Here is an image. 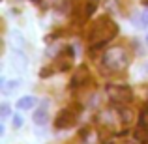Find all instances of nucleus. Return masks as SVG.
Returning a JSON list of instances; mask_svg holds the SVG:
<instances>
[{
  "label": "nucleus",
  "instance_id": "obj_2",
  "mask_svg": "<svg viewBox=\"0 0 148 144\" xmlns=\"http://www.w3.org/2000/svg\"><path fill=\"white\" fill-rule=\"evenodd\" d=\"M103 64L107 66L109 69H114V71H120L127 66V54L124 49L120 47H112L105 51V56H103Z\"/></svg>",
  "mask_w": 148,
  "mask_h": 144
},
{
  "label": "nucleus",
  "instance_id": "obj_6",
  "mask_svg": "<svg viewBox=\"0 0 148 144\" xmlns=\"http://www.w3.org/2000/svg\"><path fill=\"white\" fill-rule=\"evenodd\" d=\"M34 105H36V97H32V96L21 97V99L17 101V109H23V111H28V109H32Z\"/></svg>",
  "mask_w": 148,
  "mask_h": 144
},
{
  "label": "nucleus",
  "instance_id": "obj_15",
  "mask_svg": "<svg viewBox=\"0 0 148 144\" xmlns=\"http://www.w3.org/2000/svg\"><path fill=\"white\" fill-rule=\"evenodd\" d=\"M146 43H148V36H146Z\"/></svg>",
  "mask_w": 148,
  "mask_h": 144
},
{
  "label": "nucleus",
  "instance_id": "obj_1",
  "mask_svg": "<svg viewBox=\"0 0 148 144\" xmlns=\"http://www.w3.org/2000/svg\"><path fill=\"white\" fill-rule=\"evenodd\" d=\"M118 32V26H116L114 21L111 19H99L90 30V36H88V43H90L92 49H98L101 45H105L107 41H111L112 38Z\"/></svg>",
  "mask_w": 148,
  "mask_h": 144
},
{
  "label": "nucleus",
  "instance_id": "obj_7",
  "mask_svg": "<svg viewBox=\"0 0 148 144\" xmlns=\"http://www.w3.org/2000/svg\"><path fill=\"white\" fill-rule=\"evenodd\" d=\"M135 141H139V142H143V144L148 142V127H145L143 124L135 129Z\"/></svg>",
  "mask_w": 148,
  "mask_h": 144
},
{
  "label": "nucleus",
  "instance_id": "obj_9",
  "mask_svg": "<svg viewBox=\"0 0 148 144\" xmlns=\"http://www.w3.org/2000/svg\"><path fill=\"white\" fill-rule=\"evenodd\" d=\"M84 81H86V69L83 68V69H81V75L73 79V84H75V86H79V84H83Z\"/></svg>",
  "mask_w": 148,
  "mask_h": 144
},
{
  "label": "nucleus",
  "instance_id": "obj_3",
  "mask_svg": "<svg viewBox=\"0 0 148 144\" xmlns=\"http://www.w3.org/2000/svg\"><path fill=\"white\" fill-rule=\"evenodd\" d=\"M107 94L109 99L116 105H126L133 99V94L127 86H118V84H109L107 86Z\"/></svg>",
  "mask_w": 148,
  "mask_h": 144
},
{
  "label": "nucleus",
  "instance_id": "obj_8",
  "mask_svg": "<svg viewBox=\"0 0 148 144\" xmlns=\"http://www.w3.org/2000/svg\"><path fill=\"white\" fill-rule=\"evenodd\" d=\"M137 19H139V21H137V26H141V28H143V26H146V25H148V8H146L145 11H143L141 15H139Z\"/></svg>",
  "mask_w": 148,
  "mask_h": 144
},
{
  "label": "nucleus",
  "instance_id": "obj_5",
  "mask_svg": "<svg viewBox=\"0 0 148 144\" xmlns=\"http://www.w3.org/2000/svg\"><path fill=\"white\" fill-rule=\"evenodd\" d=\"M32 118H34V122H36L38 126L45 124V120H47V105H45V103L41 105V107L38 109L36 112H34V116H32Z\"/></svg>",
  "mask_w": 148,
  "mask_h": 144
},
{
  "label": "nucleus",
  "instance_id": "obj_11",
  "mask_svg": "<svg viewBox=\"0 0 148 144\" xmlns=\"http://www.w3.org/2000/svg\"><path fill=\"white\" fill-rule=\"evenodd\" d=\"M8 114H10V105L4 103V105H2V118H6Z\"/></svg>",
  "mask_w": 148,
  "mask_h": 144
},
{
  "label": "nucleus",
  "instance_id": "obj_13",
  "mask_svg": "<svg viewBox=\"0 0 148 144\" xmlns=\"http://www.w3.org/2000/svg\"><path fill=\"white\" fill-rule=\"evenodd\" d=\"M17 86H19V83H13V81L6 84V88H8V90H13V88H17Z\"/></svg>",
  "mask_w": 148,
  "mask_h": 144
},
{
  "label": "nucleus",
  "instance_id": "obj_16",
  "mask_svg": "<svg viewBox=\"0 0 148 144\" xmlns=\"http://www.w3.org/2000/svg\"><path fill=\"white\" fill-rule=\"evenodd\" d=\"M34 2H40V0H34Z\"/></svg>",
  "mask_w": 148,
  "mask_h": 144
},
{
  "label": "nucleus",
  "instance_id": "obj_10",
  "mask_svg": "<svg viewBox=\"0 0 148 144\" xmlns=\"http://www.w3.org/2000/svg\"><path fill=\"white\" fill-rule=\"evenodd\" d=\"M21 126H23V118H21L19 114H15V116H13V127H15V129H19Z\"/></svg>",
  "mask_w": 148,
  "mask_h": 144
},
{
  "label": "nucleus",
  "instance_id": "obj_4",
  "mask_svg": "<svg viewBox=\"0 0 148 144\" xmlns=\"http://www.w3.org/2000/svg\"><path fill=\"white\" fill-rule=\"evenodd\" d=\"M77 116H79V111H73V109H64V111L56 116V124H54V126H56L58 129H68V127L75 126Z\"/></svg>",
  "mask_w": 148,
  "mask_h": 144
},
{
  "label": "nucleus",
  "instance_id": "obj_12",
  "mask_svg": "<svg viewBox=\"0 0 148 144\" xmlns=\"http://www.w3.org/2000/svg\"><path fill=\"white\" fill-rule=\"evenodd\" d=\"M94 10H96V4L90 2V4L86 6V15H92V13H94Z\"/></svg>",
  "mask_w": 148,
  "mask_h": 144
},
{
  "label": "nucleus",
  "instance_id": "obj_14",
  "mask_svg": "<svg viewBox=\"0 0 148 144\" xmlns=\"http://www.w3.org/2000/svg\"><path fill=\"white\" fill-rule=\"evenodd\" d=\"M145 111H148V103H146V107H145Z\"/></svg>",
  "mask_w": 148,
  "mask_h": 144
}]
</instances>
